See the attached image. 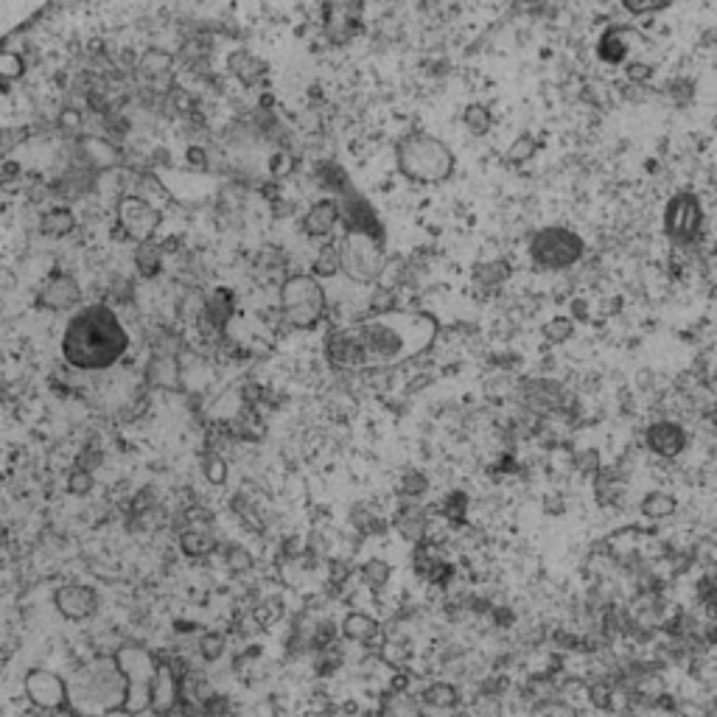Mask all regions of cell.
<instances>
[{
	"mask_svg": "<svg viewBox=\"0 0 717 717\" xmlns=\"http://www.w3.org/2000/svg\"><path fill=\"white\" fill-rule=\"evenodd\" d=\"M440 325L426 311H387L331 328L325 337L328 365L348 373H381L412 362L435 345Z\"/></svg>",
	"mask_w": 717,
	"mask_h": 717,
	"instance_id": "6da1fadb",
	"label": "cell"
},
{
	"mask_svg": "<svg viewBox=\"0 0 717 717\" xmlns=\"http://www.w3.org/2000/svg\"><path fill=\"white\" fill-rule=\"evenodd\" d=\"M129 351V331L110 303H90L62 334V359L76 370L99 373L115 367Z\"/></svg>",
	"mask_w": 717,
	"mask_h": 717,
	"instance_id": "7a4b0ae2",
	"label": "cell"
},
{
	"mask_svg": "<svg viewBox=\"0 0 717 717\" xmlns=\"http://www.w3.org/2000/svg\"><path fill=\"white\" fill-rule=\"evenodd\" d=\"M68 692H71V717H93L115 709H127L129 687L127 678L121 675L113 656H99V659L82 664L76 673L68 678Z\"/></svg>",
	"mask_w": 717,
	"mask_h": 717,
	"instance_id": "3957f363",
	"label": "cell"
},
{
	"mask_svg": "<svg viewBox=\"0 0 717 717\" xmlns=\"http://www.w3.org/2000/svg\"><path fill=\"white\" fill-rule=\"evenodd\" d=\"M395 163L412 183L437 185L446 183L454 174V152L440 138L426 132H412L404 141H398Z\"/></svg>",
	"mask_w": 717,
	"mask_h": 717,
	"instance_id": "277c9868",
	"label": "cell"
},
{
	"mask_svg": "<svg viewBox=\"0 0 717 717\" xmlns=\"http://www.w3.org/2000/svg\"><path fill=\"white\" fill-rule=\"evenodd\" d=\"M339 264H342V275H348L353 283H379L381 272L387 267V250H384V239L381 230H370V227H348V233L339 239Z\"/></svg>",
	"mask_w": 717,
	"mask_h": 717,
	"instance_id": "5b68a950",
	"label": "cell"
},
{
	"mask_svg": "<svg viewBox=\"0 0 717 717\" xmlns=\"http://www.w3.org/2000/svg\"><path fill=\"white\" fill-rule=\"evenodd\" d=\"M278 303H281V317L286 320V325L297 328V331L317 328L328 309L323 283L306 272H295V275L283 278Z\"/></svg>",
	"mask_w": 717,
	"mask_h": 717,
	"instance_id": "8992f818",
	"label": "cell"
},
{
	"mask_svg": "<svg viewBox=\"0 0 717 717\" xmlns=\"http://www.w3.org/2000/svg\"><path fill=\"white\" fill-rule=\"evenodd\" d=\"M113 659L121 675L127 678V709L132 715H141L143 709H149V695H152V684H155L157 667H160V656H155L141 642H121L113 653Z\"/></svg>",
	"mask_w": 717,
	"mask_h": 717,
	"instance_id": "52a82bcc",
	"label": "cell"
},
{
	"mask_svg": "<svg viewBox=\"0 0 717 717\" xmlns=\"http://www.w3.org/2000/svg\"><path fill=\"white\" fill-rule=\"evenodd\" d=\"M163 222V211L149 205L146 199L135 194H121L115 202V236L118 239L146 244L155 239L157 227Z\"/></svg>",
	"mask_w": 717,
	"mask_h": 717,
	"instance_id": "ba28073f",
	"label": "cell"
},
{
	"mask_svg": "<svg viewBox=\"0 0 717 717\" xmlns=\"http://www.w3.org/2000/svg\"><path fill=\"white\" fill-rule=\"evenodd\" d=\"M530 255L544 269L572 267L583 255V239L566 227H544L530 239Z\"/></svg>",
	"mask_w": 717,
	"mask_h": 717,
	"instance_id": "9c48e42d",
	"label": "cell"
},
{
	"mask_svg": "<svg viewBox=\"0 0 717 717\" xmlns=\"http://www.w3.org/2000/svg\"><path fill=\"white\" fill-rule=\"evenodd\" d=\"M23 689H26V701L34 709H40L45 715H68L71 712V692H68V681L54 670L45 667H34L23 678Z\"/></svg>",
	"mask_w": 717,
	"mask_h": 717,
	"instance_id": "30bf717a",
	"label": "cell"
},
{
	"mask_svg": "<svg viewBox=\"0 0 717 717\" xmlns=\"http://www.w3.org/2000/svg\"><path fill=\"white\" fill-rule=\"evenodd\" d=\"M701 219V202L695 194H675L667 205V211H664V230H667L670 239L684 244L698 233Z\"/></svg>",
	"mask_w": 717,
	"mask_h": 717,
	"instance_id": "8fae6325",
	"label": "cell"
},
{
	"mask_svg": "<svg viewBox=\"0 0 717 717\" xmlns=\"http://www.w3.org/2000/svg\"><path fill=\"white\" fill-rule=\"evenodd\" d=\"M54 605L65 619L71 622H87L99 614L101 597L99 591L87 583H65L54 591Z\"/></svg>",
	"mask_w": 717,
	"mask_h": 717,
	"instance_id": "7c38bea8",
	"label": "cell"
},
{
	"mask_svg": "<svg viewBox=\"0 0 717 717\" xmlns=\"http://www.w3.org/2000/svg\"><path fill=\"white\" fill-rule=\"evenodd\" d=\"M76 160L93 174H107L124 166V152L101 135H82L76 138Z\"/></svg>",
	"mask_w": 717,
	"mask_h": 717,
	"instance_id": "4fadbf2b",
	"label": "cell"
},
{
	"mask_svg": "<svg viewBox=\"0 0 717 717\" xmlns=\"http://www.w3.org/2000/svg\"><path fill=\"white\" fill-rule=\"evenodd\" d=\"M79 303H82V286H79V281L73 278L71 272H54V275L40 286L37 300H34L37 309L54 311V314L76 309Z\"/></svg>",
	"mask_w": 717,
	"mask_h": 717,
	"instance_id": "5bb4252c",
	"label": "cell"
},
{
	"mask_svg": "<svg viewBox=\"0 0 717 717\" xmlns=\"http://www.w3.org/2000/svg\"><path fill=\"white\" fill-rule=\"evenodd\" d=\"M180 703H183V681L171 670L169 659H160L152 695H149V712L155 717H171Z\"/></svg>",
	"mask_w": 717,
	"mask_h": 717,
	"instance_id": "9a60e30c",
	"label": "cell"
},
{
	"mask_svg": "<svg viewBox=\"0 0 717 717\" xmlns=\"http://www.w3.org/2000/svg\"><path fill=\"white\" fill-rule=\"evenodd\" d=\"M135 76L149 90L166 93L171 85V76H174V57L163 48H146L141 59L135 62Z\"/></svg>",
	"mask_w": 717,
	"mask_h": 717,
	"instance_id": "2e32d148",
	"label": "cell"
},
{
	"mask_svg": "<svg viewBox=\"0 0 717 717\" xmlns=\"http://www.w3.org/2000/svg\"><path fill=\"white\" fill-rule=\"evenodd\" d=\"M180 549L185 558H208L216 552V533L211 519H183L180 527Z\"/></svg>",
	"mask_w": 717,
	"mask_h": 717,
	"instance_id": "e0dca14e",
	"label": "cell"
},
{
	"mask_svg": "<svg viewBox=\"0 0 717 717\" xmlns=\"http://www.w3.org/2000/svg\"><path fill=\"white\" fill-rule=\"evenodd\" d=\"M339 219H342V208H339L337 199H317L306 211V216H303V233L311 236V239H325V236L334 233Z\"/></svg>",
	"mask_w": 717,
	"mask_h": 717,
	"instance_id": "ac0fdd59",
	"label": "cell"
},
{
	"mask_svg": "<svg viewBox=\"0 0 717 717\" xmlns=\"http://www.w3.org/2000/svg\"><path fill=\"white\" fill-rule=\"evenodd\" d=\"M647 449L659 457H678L687 446V432L673 421H659L647 429Z\"/></svg>",
	"mask_w": 717,
	"mask_h": 717,
	"instance_id": "d6986e66",
	"label": "cell"
},
{
	"mask_svg": "<svg viewBox=\"0 0 717 717\" xmlns=\"http://www.w3.org/2000/svg\"><path fill=\"white\" fill-rule=\"evenodd\" d=\"M146 381L152 387H180L183 365L174 353H157L146 362Z\"/></svg>",
	"mask_w": 717,
	"mask_h": 717,
	"instance_id": "ffe728a7",
	"label": "cell"
},
{
	"mask_svg": "<svg viewBox=\"0 0 717 717\" xmlns=\"http://www.w3.org/2000/svg\"><path fill=\"white\" fill-rule=\"evenodd\" d=\"M339 633L348 642H356V645H373L381 636V625L379 619L370 617L365 611H348L342 625H339Z\"/></svg>",
	"mask_w": 717,
	"mask_h": 717,
	"instance_id": "44dd1931",
	"label": "cell"
},
{
	"mask_svg": "<svg viewBox=\"0 0 717 717\" xmlns=\"http://www.w3.org/2000/svg\"><path fill=\"white\" fill-rule=\"evenodd\" d=\"M227 68H230V73L239 79L241 85L255 87L258 85V79L267 73V62L241 48V51H233V54H230V59H227Z\"/></svg>",
	"mask_w": 717,
	"mask_h": 717,
	"instance_id": "7402d4cb",
	"label": "cell"
},
{
	"mask_svg": "<svg viewBox=\"0 0 717 717\" xmlns=\"http://www.w3.org/2000/svg\"><path fill=\"white\" fill-rule=\"evenodd\" d=\"M79 227V219L71 208H51L40 216V233L48 239H65Z\"/></svg>",
	"mask_w": 717,
	"mask_h": 717,
	"instance_id": "603a6c76",
	"label": "cell"
},
{
	"mask_svg": "<svg viewBox=\"0 0 717 717\" xmlns=\"http://www.w3.org/2000/svg\"><path fill=\"white\" fill-rule=\"evenodd\" d=\"M393 524H395V530L404 535L407 541H412V544H423L429 519H426V513H423L421 507L409 505V507H401V510H398V516L393 519Z\"/></svg>",
	"mask_w": 717,
	"mask_h": 717,
	"instance_id": "cb8c5ba5",
	"label": "cell"
},
{
	"mask_svg": "<svg viewBox=\"0 0 717 717\" xmlns=\"http://www.w3.org/2000/svg\"><path fill=\"white\" fill-rule=\"evenodd\" d=\"M163 247L155 244V241H146V244H138L135 247V255H132V261H135V269L141 272L143 278L149 281V278H157L160 272H163Z\"/></svg>",
	"mask_w": 717,
	"mask_h": 717,
	"instance_id": "d4e9b609",
	"label": "cell"
},
{
	"mask_svg": "<svg viewBox=\"0 0 717 717\" xmlns=\"http://www.w3.org/2000/svg\"><path fill=\"white\" fill-rule=\"evenodd\" d=\"M421 703L429 709H454L460 703V689L449 681H435L421 692Z\"/></svg>",
	"mask_w": 717,
	"mask_h": 717,
	"instance_id": "484cf974",
	"label": "cell"
},
{
	"mask_svg": "<svg viewBox=\"0 0 717 717\" xmlns=\"http://www.w3.org/2000/svg\"><path fill=\"white\" fill-rule=\"evenodd\" d=\"M359 577H362V583H365L370 591H384L387 589V583H390V577H393V566L387 561H381V558H370V561L359 569Z\"/></svg>",
	"mask_w": 717,
	"mask_h": 717,
	"instance_id": "4316f807",
	"label": "cell"
},
{
	"mask_svg": "<svg viewBox=\"0 0 717 717\" xmlns=\"http://www.w3.org/2000/svg\"><path fill=\"white\" fill-rule=\"evenodd\" d=\"M225 650H227V636L222 631H205L197 639L199 659L208 661V664L222 659V656H225Z\"/></svg>",
	"mask_w": 717,
	"mask_h": 717,
	"instance_id": "83f0119b",
	"label": "cell"
},
{
	"mask_svg": "<svg viewBox=\"0 0 717 717\" xmlns=\"http://www.w3.org/2000/svg\"><path fill=\"white\" fill-rule=\"evenodd\" d=\"M314 278L320 281V278H334L337 272H342V264H339V247L337 244H328V247H320V253L314 255Z\"/></svg>",
	"mask_w": 717,
	"mask_h": 717,
	"instance_id": "f1b7e54d",
	"label": "cell"
},
{
	"mask_svg": "<svg viewBox=\"0 0 717 717\" xmlns=\"http://www.w3.org/2000/svg\"><path fill=\"white\" fill-rule=\"evenodd\" d=\"M351 524L362 535L384 533V521H381V516H376V513H373V507H367V505H353Z\"/></svg>",
	"mask_w": 717,
	"mask_h": 717,
	"instance_id": "f546056e",
	"label": "cell"
},
{
	"mask_svg": "<svg viewBox=\"0 0 717 717\" xmlns=\"http://www.w3.org/2000/svg\"><path fill=\"white\" fill-rule=\"evenodd\" d=\"M345 664V653H342V647H339V642H334L331 647H325V650H320V653H314V670H317V675H334Z\"/></svg>",
	"mask_w": 717,
	"mask_h": 717,
	"instance_id": "4dcf8cb0",
	"label": "cell"
},
{
	"mask_svg": "<svg viewBox=\"0 0 717 717\" xmlns=\"http://www.w3.org/2000/svg\"><path fill=\"white\" fill-rule=\"evenodd\" d=\"M202 474H205V479L211 482V485H216V488H222L227 482V463H225V457L219 454V451H205L202 454Z\"/></svg>",
	"mask_w": 717,
	"mask_h": 717,
	"instance_id": "1f68e13d",
	"label": "cell"
},
{
	"mask_svg": "<svg viewBox=\"0 0 717 717\" xmlns=\"http://www.w3.org/2000/svg\"><path fill=\"white\" fill-rule=\"evenodd\" d=\"M283 617V600L281 597H267L253 608V622L258 628H272L278 619Z\"/></svg>",
	"mask_w": 717,
	"mask_h": 717,
	"instance_id": "d6a6232c",
	"label": "cell"
},
{
	"mask_svg": "<svg viewBox=\"0 0 717 717\" xmlns=\"http://www.w3.org/2000/svg\"><path fill=\"white\" fill-rule=\"evenodd\" d=\"M642 513L647 519H667L675 513V499L670 493H650L645 502H642Z\"/></svg>",
	"mask_w": 717,
	"mask_h": 717,
	"instance_id": "836d02e7",
	"label": "cell"
},
{
	"mask_svg": "<svg viewBox=\"0 0 717 717\" xmlns=\"http://www.w3.org/2000/svg\"><path fill=\"white\" fill-rule=\"evenodd\" d=\"M225 563L233 575H247V572H253L255 558H253V552H250L247 547H241V544H230L225 552Z\"/></svg>",
	"mask_w": 717,
	"mask_h": 717,
	"instance_id": "e575fe53",
	"label": "cell"
},
{
	"mask_svg": "<svg viewBox=\"0 0 717 717\" xmlns=\"http://www.w3.org/2000/svg\"><path fill=\"white\" fill-rule=\"evenodd\" d=\"M507 275H510V267L505 261H488V264L474 267V281L482 286H499L502 281H507Z\"/></svg>",
	"mask_w": 717,
	"mask_h": 717,
	"instance_id": "d590c367",
	"label": "cell"
},
{
	"mask_svg": "<svg viewBox=\"0 0 717 717\" xmlns=\"http://www.w3.org/2000/svg\"><path fill=\"white\" fill-rule=\"evenodd\" d=\"M404 278H407V264H404V258H387V267H384V272H381V278H379V289H387V292H395L401 283H404Z\"/></svg>",
	"mask_w": 717,
	"mask_h": 717,
	"instance_id": "8d00e7d4",
	"label": "cell"
},
{
	"mask_svg": "<svg viewBox=\"0 0 717 717\" xmlns=\"http://www.w3.org/2000/svg\"><path fill=\"white\" fill-rule=\"evenodd\" d=\"M463 121L465 127L471 129V135H488V129H491L493 124L488 107H482V104H468L463 113Z\"/></svg>",
	"mask_w": 717,
	"mask_h": 717,
	"instance_id": "74e56055",
	"label": "cell"
},
{
	"mask_svg": "<svg viewBox=\"0 0 717 717\" xmlns=\"http://www.w3.org/2000/svg\"><path fill=\"white\" fill-rule=\"evenodd\" d=\"M23 73H26V62H23L20 54H15V51H0V79L17 82V79H23Z\"/></svg>",
	"mask_w": 717,
	"mask_h": 717,
	"instance_id": "f35d334b",
	"label": "cell"
},
{
	"mask_svg": "<svg viewBox=\"0 0 717 717\" xmlns=\"http://www.w3.org/2000/svg\"><path fill=\"white\" fill-rule=\"evenodd\" d=\"M538 152V141H535L533 135H519L516 141L510 143V149H507V163H524V160H530L535 157Z\"/></svg>",
	"mask_w": 717,
	"mask_h": 717,
	"instance_id": "ab89813d",
	"label": "cell"
},
{
	"mask_svg": "<svg viewBox=\"0 0 717 717\" xmlns=\"http://www.w3.org/2000/svg\"><path fill=\"white\" fill-rule=\"evenodd\" d=\"M93 488H96L93 471H87V468H73L71 477H68V493H71V496H90Z\"/></svg>",
	"mask_w": 717,
	"mask_h": 717,
	"instance_id": "60d3db41",
	"label": "cell"
},
{
	"mask_svg": "<svg viewBox=\"0 0 717 717\" xmlns=\"http://www.w3.org/2000/svg\"><path fill=\"white\" fill-rule=\"evenodd\" d=\"M426 491H429V482H426L421 471H407V474H404V479H401V493H404V496L418 499V496H423Z\"/></svg>",
	"mask_w": 717,
	"mask_h": 717,
	"instance_id": "b9f144b4",
	"label": "cell"
},
{
	"mask_svg": "<svg viewBox=\"0 0 717 717\" xmlns=\"http://www.w3.org/2000/svg\"><path fill=\"white\" fill-rule=\"evenodd\" d=\"M269 171H272V177H275V180H283V177H289V174L295 171V157L289 155L286 149H281V152H275V155L269 157Z\"/></svg>",
	"mask_w": 717,
	"mask_h": 717,
	"instance_id": "7bdbcfd3",
	"label": "cell"
},
{
	"mask_svg": "<svg viewBox=\"0 0 717 717\" xmlns=\"http://www.w3.org/2000/svg\"><path fill=\"white\" fill-rule=\"evenodd\" d=\"M572 331H575V325H572V320H566V317H555V320H549V323L544 325V337H547L549 342H563V339L572 337Z\"/></svg>",
	"mask_w": 717,
	"mask_h": 717,
	"instance_id": "ee69618b",
	"label": "cell"
},
{
	"mask_svg": "<svg viewBox=\"0 0 717 717\" xmlns=\"http://www.w3.org/2000/svg\"><path fill=\"white\" fill-rule=\"evenodd\" d=\"M381 659L387 661L390 667H404L409 659L407 645H401V642H395V639L384 642V645H381Z\"/></svg>",
	"mask_w": 717,
	"mask_h": 717,
	"instance_id": "f6af8a7d",
	"label": "cell"
},
{
	"mask_svg": "<svg viewBox=\"0 0 717 717\" xmlns=\"http://www.w3.org/2000/svg\"><path fill=\"white\" fill-rule=\"evenodd\" d=\"M57 127L65 132V135H76V138H82V113L79 110H62L57 115Z\"/></svg>",
	"mask_w": 717,
	"mask_h": 717,
	"instance_id": "bcb514c9",
	"label": "cell"
},
{
	"mask_svg": "<svg viewBox=\"0 0 717 717\" xmlns=\"http://www.w3.org/2000/svg\"><path fill=\"white\" fill-rule=\"evenodd\" d=\"M26 141V129H0V160L15 152Z\"/></svg>",
	"mask_w": 717,
	"mask_h": 717,
	"instance_id": "7dc6e473",
	"label": "cell"
},
{
	"mask_svg": "<svg viewBox=\"0 0 717 717\" xmlns=\"http://www.w3.org/2000/svg\"><path fill=\"white\" fill-rule=\"evenodd\" d=\"M348 577H351V563L342 561V558L328 563V583H331L334 589L345 586V583H348Z\"/></svg>",
	"mask_w": 717,
	"mask_h": 717,
	"instance_id": "c3c4849f",
	"label": "cell"
},
{
	"mask_svg": "<svg viewBox=\"0 0 717 717\" xmlns=\"http://www.w3.org/2000/svg\"><path fill=\"white\" fill-rule=\"evenodd\" d=\"M185 155H188V166H194V169L199 171L208 169V163H211V160H208V152H205L202 146H191Z\"/></svg>",
	"mask_w": 717,
	"mask_h": 717,
	"instance_id": "681fc988",
	"label": "cell"
},
{
	"mask_svg": "<svg viewBox=\"0 0 717 717\" xmlns=\"http://www.w3.org/2000/svg\"><path fill=\"white\" fill-rule=\"evenodd\" d=\"M667 3H661V0H650V3H636V0H625V9L633 12V15H642V12H656V9H664Z\"/></svg>",
	"mask_w": 717,
	"mask_h": 717,
	"instance_id": "f907efd6",
	"label": "cell"
},
{
	"mask_svg": "<svg viewBox=\"0 0 717 717\" xmlns=\"http://www.w3.org/2000/svg\"><path fill=\"white\" fill-rule=\"evenodd\" d=\"M625 73H628V79H633V82H645L647 76H650V68L642 65V62H631V65L625 68Z\"/></svg>",
	"mask_w": 717,
	"mask_h": 717,
	"instance_id": "816d5d0a",
	"label": "cell"
},
{
	"mask_svg": "<svg viewBox=\"0 0 717 717\" xmlns=\"http://www.w3.org/2000/svg\"><path fill=\"white\" fill-rule=\"evenodd\" d=\"M303 717H339L334 709H309Z\"/></svg>",
	"mask_w": 717,
	"mask_h": 717,
	"instance_id": "f5cc1de1",
	"label": "cell"
},
{
	"mask_svg": "<svg viewBox=\"0 0 717 717\" xmlns=\"http://www.w3.org/2000/svg\"><path fill=\"white\" fill-rule=\"evenodd\" d=\"M93 717H138V715H132L129 709H115V712H104V715H93Z\"/></svg>",
	"mask_w": 717,
	"mask_h": 717,
	"instance_id": "db71d44e",
	"label": "cell"
},
{
	"mask_svg": "<svg viewBox=\"0 0 717 717\" xmlns=\"http://www.w3.org/2000/svg\"><path fill=\"white\" fill-rule=\"evenodd\" d=\"M23 717H51V715H45V712H40V709H34V706H29V709L23 712Z\"/></svg>",
	"mask_w": 717,
	"mask_h": 717,
	"instance_id": "11a10c76",
	"label": "cell"
},
{
	"mask_svg": "<svg viewBox=\"0 0 717 717\" xmlns=\"http://www.w3.org/2000/svg\"><path fill=\"white\" fill-rule=\"evenodd\" d=\"M3 183H6V174H3V171H0V185H3Z\"/></svg>",
	"mask_w": 717,
	"mask_h": 717,
	"instance_id": "9f6ffc18",
	"label": "cell"
}]
</instances>
